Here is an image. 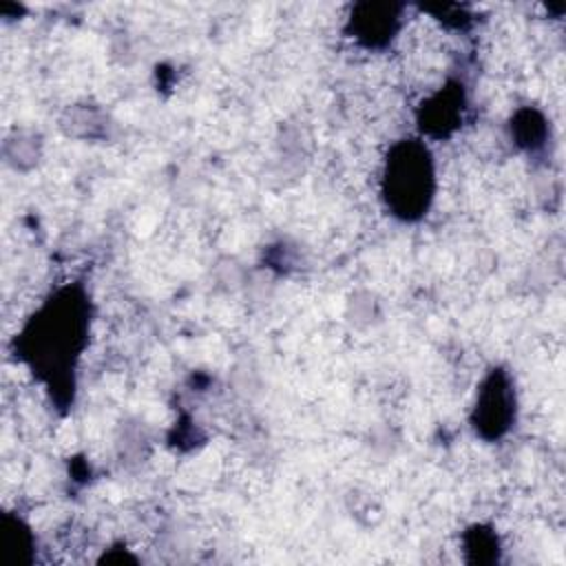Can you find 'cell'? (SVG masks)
I'll list each match as a JSON object with an SVG mask.
<instances>
[{
    "label": "cell",
    "mask_w": 566,
    "mask_h": 566,
    "mask_svg": "<svg viewBox=\"0 0 566 566\" xmlns=\"http://www.w3.org/2000/svg\"><path fill=\"white\" fill-rule=\"evenodd\" d=\"M91 298L73 283L53 292L15 338L18 356L62 402L73 394V369L91 327Z\"/></svg>",
    "instance_id": "6da1fadb"
},
{
    "label": "cell",
    "mask_w": 566,
    "mask_h": 566,
    "mask_svg": "<svg viewBox=\"0 0 566 566\" xmlns=\"http://www.w3.org/2000/svg\"><path fill=\"white\" fill-rule=\"evenodd\" d=\"M436 186V161L422 139H400L389 148L380 175V197L396 219H422L433 203Z\"/></svg>",
    "instance_id": "7a4b0ae2"
},
{
    "label": "cell",
    "mask_w": 566,
    "mask_h": 566,
    "mask_svg": "<svg viewBox=\"0 0 566 566\" xmlns=\"http://www.w3.org/2000/svg\"><path fill=\"white\" fill-rule=\"evenodd\" d=\"M515 405L511 376L504 369H491L482 380L473 405L471 424L475 433L484 440H500L506 436L515 422Z\"/></svg>",
    "instance_id": "3957f363"
},
{
    "label": "cell",
    "mask_w": 566,
    "mask_h": 566,
    "mask_svg": "<svg viewBox=\"0 0 566 566\" xmlns=\"http://www.w3.org/2000/svg\"><path fill=\"white\" fill-rule=\"evenodd\" d=\"M400 4L363 2L352 9L349 31L352 38L369 49H380L391 42L400 29Z\"/></svg>",
    "instance_id": "277c9868"
},
{
    "label": "cell",
    "mask_w": 566,
    "mask_h": 566,
    "mask_svg": "<svg viewBox=\"0 0 566 566\" xmlns=\"http://www.w3.org/2000/svg\"><path fill=\"white\" fill-rule=\"evenodd\" d=\"M464 111V91L462 84L449 82L444 88L427 97L418 108V126L427 137L442 139L451 135L460 122Z\"/></svg>",
    "instance_id": "5b68a950"
},
{
    "label": "cell",
    "mask_w": 566,
    "mask_h": 566,
    "mask_svg": "<svg viewBox=\"0 0 566 566\" xmlns=\"http://www.w3.org/2000/svg\"><path fill=\"white\" fill-rule=\"evenodd\" d=\"M4 546L9 564H29L33 559V533L20 517H4Z\"/></svg>",
    "instance_id": "8992f818"
},
{
    "label": "cell",
    "mask_w": 566,
    "mask_h": 566,
    "mask_svg": "<svg viewBox=\"0 0 566 566\" xmlns=\"http://www.w3.org/2000/svg\"><path fill=\"white\" fill-rule=\"evenodd\" d=\"M517 144H524L528 148H535L542 144L544 135H546V119L537 113V111H520L515 115V124H513Z\"/></svg>",
    "instance_id": "52a82bcc"
},
{
    "label": "cell",
    "mask_w": 566,
    "mask_h": 566,
    "mask_svg": "<svg viewBox=\"0 0 566 566\" xmlns=\"http://www.w3.org/2000/svg\"><path fill=\"white\" fill-rule=\"evenodd\" d=\"M467 546H475L473 562H493V559H497V537L491 531L482 528V526H475L469 533Z\"/></svg>",
    "instance_id": "ba28073f"
}]
</instances>
